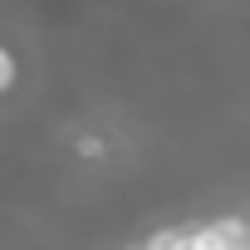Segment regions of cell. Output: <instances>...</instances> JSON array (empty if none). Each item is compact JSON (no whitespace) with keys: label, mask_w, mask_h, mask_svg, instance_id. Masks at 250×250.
Returning <instances> with one entry per match:
<instances>
[{"label":"cell","mask_w":250,"mask_h":250,"mask_svg":"<svg viewBox=\"0 0 250 250\" xmlns=\"http://www.w3.org/2000/svg\"><path fill=\"white\" fill-rule=\"evenodd\" d=\"M10 79H15V59L10 49H0V88H10Z\"/></svg>","instance_id":"6da1fadb"},{"label":"cell","mask_w":250,"mask_h":250,"mask_svg":"<svg viewBox=\"0 0 250 250\" xmlns=\"http://www.w3.org/2000/svg\"><path fill=\"white\" fill-rule=\"evenodd\" d=\"M245 226H250V221H245Z\"/></svg>","instance_id":"7a4b0ae2"}]
</instances>
